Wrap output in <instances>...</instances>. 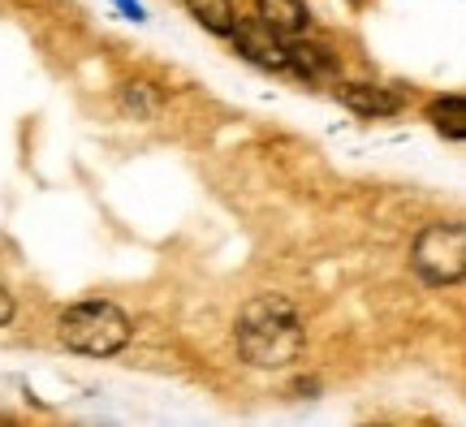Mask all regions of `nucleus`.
Masks as SVG:
<instances>
[{
	"mask_svg": "<svg viewBox=\"0 0 466 427\" xmlns=\"http://www.w3.org/2000/svg\"><path fill=\"white\" fill-rule=\"evenodd\" d=\"M428 121H432V126L445 134V138L462 143V138H466V99H462V96L436 99L432 108H428Z\"/></svg>",
	"mask_w": 466,
	"mask_h": 427,
	"instance_id": "obj_7",
	"label": "nucleus"
},
{
	"mask_svg": "<svg viewBox=\"0 0 466 427\" xmlns=\"http://www.w3.org/2000/svg\"><path fill=\"white\" fill-rule=\"evenodd\" d=\"M116 5H121V14H126V17L143 22V5H138V0H116Z\"/></svg>",
	"mask_w": 466,
	"mask_h": 427,
	"instance_id": "obj_12",
	"label": "nucleus"
},
{
	"mask_svg": "<svg viewBox=\"0 0 466 427\" xmlns=\"http://www.w3.org/2000/svg\"><path fill=\"white\" fill-rule=\"evenodd\" d=\"M121 108L134 117H156L160 113V96L151 83H126L121 86Z\"/></svg>",
	"mask_w": 466,
	"mask_h": 427,
	"instance_id": "obj_10",
	"label": "nucleus"
},
{
	"mask_svg": "<svg viewBox=\"0 0 466 427\" xmlns=\"http://www.w3.org/2000/svg\"><path fill=\"white\" fill-rule=\"evenodd\" d=\"M341 104L350 113L359 117H393L401 113V96L389 91V86H376V83H350L341 86Z\"/></svg>",
	"mask_w": 466,
	"mask_h": 427,
	"instance_id": "obj_6",
	"label": "nucleus"
},
{
	"mask_svg": "<svg viewBox=\"0 0 466 427\" xmlns=\"http://www.w3.org/2000/svg\"><path fill=\"white\" fill-rule=\"evenodd\" d=\"M307 350V329H302L294 302L281 294L250 298L238 315V354L250 367H289Z\"/></svg>",
	"mask_w": 466,
	"mask_h": 427,
	"instance_id": "obj_1",
	"label": "nucleus"
},
{
	"mask_svg": "<svg viewBox=\"0 0 466 427\" xmlns=\"http://www.w3.org/2000/svg\"><path fill=\"white\" fill-rule=\"evenodd\" d=\"M9 320H14V294H9V290L0 285V329H5Z\"/></svg>",
	"mask_w": 466,
	"mask_h": 427,
	"instance_id": "obj_11",
	"label": "nucleus"
},
{
	"mask_svg": "<svg viewBox=\"0 0 466 427\" xmlns=\"http://www.w3.org/2000/svg\"><path fill=\"white\" fill-rule=\"evenodd\" d=\"M190 14L199 17L203 26L212 35H229L233 22H238V9H233V0H190Z\"/></svg>",
	"mask_w": 466,
	"mask_h": 427,
	"instance_id": "obj_9",
	"label": "nucleus"
},
{
	"mask_svg": "<svg viewBox=\"0 0 466 427\" xmlns=\"http://www.w3.org/2000/svg\"><path fill=\"white\" fill-rule=\"evenodd\" d=\"M415 272L428 285H453L466 272V229L462 225H428L410 250Z\"/></svg>",
	"mask_w": 466,
	"mask_h": 427,
	"instance_id": "obj_3",
	"label": "nucleus"
},
{
	"mask_svg": "<svg viewBox=\"0 0 466 427\" xmlns=\"http://www.w3.org/2000/svg\"><path fill=\"white\" fill-rule=\"evenodd\" d=\"M233 44H238V52L247 56V61H255V66L264 69H285V61H289V52H285L281 35L268 31L259 17H242V22H233Z\"/></svg>",
	"mask_w": 466,
	"mask_h": 427,
	"instance_id": "obj_4",
	"label": "nucleus"
},
{
	"mask_svg": "<svg viewBox=\"0 0 466 427\" xmlns=\"http://www.w3.org/2000/svg\"><path fill=\"white\" fill-rule=\"evenodd\" d=\"M255 17L281 39H302L311 31V14L302 0H255Z\"/></svg>",
	"mask_w": 466,
	"mask_h": 427,
	"instance_id": "obj_5",
	"label": "nucleus"
},
{
	"mask_svg": "<svg viewBox=\"0 0 466 427\" xmlns=\"http://www.w3.org/2000/svg\"><path fill=\"white\" fill-rule=\"evenodd\" d=\"M289 61H285V69H299L302 78L311 83V78H329L333 74V56L324 48H316V44H289Z\"/></svg>",
	"mask_w": 466,
	"mask_h": 427,
	"instance_id": "obj_8",
	"label": "nucleus"
},
{
	"mask_svg": "<svg viewBox=\"0 0 466 427\" xmlns=\"http://www.w3.org/2000/svg\"><path fill=\"white\" fill-rule=\"evenodd\" d=\"M56 332L69 350L91 354V359H108L130 345V320L113 302H74L69 311H61Z\"/></svg>",
	"mask_w": 466,
	"mask_h": 427,
	"instance_id": "obj_2",
	"label": "nucleus"
}]
</instances>
